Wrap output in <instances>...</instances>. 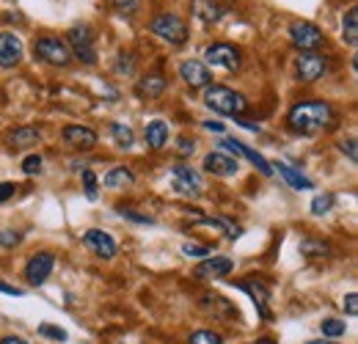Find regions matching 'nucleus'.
<instances>
[{"instance_id": "2eb2a0df", "label": "nucleus", "mask_w": 358, "mask_h": 344, "mask_svg": "<svg viewBox=\"0 0 358 344\" xmlns=\"http://www.w3.org/2000/svg\"><path fill=\"white\" fill-rule=\"evenodd\" d=\"M237 289H243V292H248V298L254 301L257 306V311H259V317L262 320H270V289L259 281V278H245V281H237Z\"/></svg>"}, {"instance_id": "0eeeda50", "label": "nucleus", "mask_w": 358, "mask_h": 344, "mask_svg": "<svg viewBox=\"0 0 358 344\" xmlns=\"http://www.w3.org/2000/svg\"><path fill=\"white\" fill-rule=\"evenodd\" d=\"M34 52H36L42 61L52 64V66H66V64L72 61L69 47H66V42H61L58 36H42V39H36V42H34Z\"/></svg>"}, {"instance_id": "7ed1b4c3", "label": "nucleus", "mask_w": 358, "mask_h": 344, "mask_svg": "<svg viewBox=\"0 0 358 344\" xmlns=\"http://www.w3.org/2000/svg\"><path fill=\"white\" fill-rule=\"evenodd\" d=\"M66 47H69V52H72L78 61H83L86 66H94V64H96V39H94L91 25H86V22L69 28V34H66Z\"/></svg>"}, {"instance_id": "a19ab883", "label": "nucleus", "mask_w": 358, "mask_h": 344, "mask_svg": "<svg viewBox=\"0 0 358 344\" xmlns=\"http://www.w3.org/2000/svg\"><path fill=\"white\" fill-rule=\"evenodd\" d=\"M342 152L350 157V163H358V152H356V141L353 138H348V141H342Z\"/></svg>"}, {"instance_id": "9d476101", "label": "nucleus", "mask_w": 358, "mask_h": 344, "mask_svg": "<svg viewBox=\"0 0 358 344\" xmlns=\"http://www.w3.org/2000/svg\"><path fill=\"white\" fill-rule=\"evenodd\" d=\"M221 146H224L226 152H231L234 157L240 155V157H245L248 163H254L257 169H259V173L262 176H273V163L270 160H265L257 149H251V146H245V143H240V141H234V138H221Z\"/></svg>"}, {"instance_id": "cd10ccee", "label": "nucleus", "mask_w": 358, "mask_h": 344, "mask_svg": "<svg viewBox=\"0 0 358 344\" xmlns=\"http://www.w3.org/2000/svg\"><path fill=\"white\" fill-rule=\"evenodd\" d=\"M110 135H113V141H116V143H119L122 149H133L135 135H133V129H130V124L113 122V124H110Z\"/></svg>"}, {"instance_id": "dca6fc26", "label": "nucleus", "mask_w": 358, "mask_h": 344, "mask_svg": "<svg viewBox=\"0 0 358 344\" xmlns=\"http://www.w3.org/2000/svg\"><path fill=\"white\" fill-rule=\"evenodd\" d=\"M83 243H86L99 259L116 257V240H113L108 231H102V229H89V231L83 234Z\"/></svg>"}, {"instance_id": "09e8293b", "label": "nucleus", "mask_w": 358, "mask_h": 344, "mask_svg": "<svg viewBox=\"0 0 358 344\" xmlns=\"http://www.w3.org/2000/svg\"><path fill=\"white\" fill-rule=\"evenodd\" d=\"M306 344H331V342H306Z\"/></svg>"}, {"instance_id": "c03bdc74", "label": "nucleus", "mask_w": 358, "mask_h": 344, "mask_svg": "<svg viewBox=\"0 0 358 344\" xmlns=\"http://www.w3.org/2000/svg\"><path fill=\"white\" fill-rule=\"evenodd\" d=\"M204 127L210 129V132H224L226 124H221V122H213V119H210V122H204Z\"/></svg>"}, {"instance_id": "20e7f679", "label": "nucleus", "mask_w": 358, "mask_h": 344, "mask_svg": "<svg viewBox=\"0 0 358 344\" xmlns=\"http://www.w3.org/2000/svg\"><path fill=\"white\" fill-rule=\"evenodd\" d=\"M149 31L169 44H185L187 42V22L179 17V14H157L152 22H149Z\"/></svg>"}, {"instance_id": "6ab92c4d", "label": "nucleus", "mask_w": 358, "mask_h": 344, "mask_svg": "<svg viewBox=\"0 0 358 344\" xmlns=\"http://www.w3.org/2000/svg\"><path fill=\"white\" fill-rule=\"evenodd\" d=\"M143 135H146V143H149V149L160 152V149L169 143V124H166L163 119H155V122H149V124H146Z\"/></svg>"}, {"instance_id": "423d86ee", "label": "nucleus", "mask_w": 358, "mask_h": 344, "mask_svg": "<svg viewBox=\"0 0 358 344\" xmlns=\"http://www.w3.org/2000/svg\"><path fill=\"white\" fill-rule=\"evenodd\" d=\"M171 182H174V190H177L179 196H187V199H199L201 193H204V182H201V176L196 169H190V166H171Z\"/></svg>"}, {"instance_id": "a211bd4d", "label": "nucleus", "mask_w": 358, "mask_h": 344, "mask_svg": "<svg viewBox=\"0 0 358 344\" xmlns=\"http://www.w3.org/2000/svg\"><path fill=\"white\" fill-rule=\"evenodd\" d=\"M204 171L215 173V176H234L240 171V163H237V157H231L226 152H210L204 157Z\"/></svg>"}, {"instance_id": "39448f33", "label": "nucleus", "mask_w": 358, "mask_h": 344, "mask_svg": "<svg viewBox=\"0 0 358 344\" xmlns=\"http://www.w3.org/2000/svg\"><path fill=\"white\" fill-rule=\"evenodd\" d=\"M289 39H292V44L301 52H317L322 47V42H325L322 31L314 22H309V20H292L289 22Z\"/></svg>"}, {"instance_id": "ddd939ff", "label": "nucleus", "mask_w": 358, "mask_h": 344, "mask_svg": "<svg viewBox=\"0 0 358 344\" xmlns=\"http://www.w3.org/2000/svg\"><path fill=\"white\" fill-rule=\"evenodd\" d=\"M179 78L190 88H207L213 83V72L207 69L204 61H182L179 64Z\"/></svg>"}, {"instance_id": "6e6552de", "label": "nucleus", "mask_w": 358, "mask_h": 344, "mask_svg": "<svg viewBox=\"0 0 358 344\" xmlns=\"http://www.w3.org/2000/svg\"><path fill=\"white\" fill-rule=\"evenodd\" d=\"M204 58L207 64L218 66V69H226V72H237L240 69V50L234 44H210L204 50Z\"/></svg>"}, {"instance_id": "de8ad7c7", "label": "nucleus", "mask_w": 358, "mask_h": 344, "mask_svg": "<svg viewBox=\"0 0 358 344\" xmlns=\"http://www.w3.org/2000/svg\"><path fill=\"white\" fill-rule=\"evenodd\" d=\"M251 344H275L273 339H259V342H251Z\"/></svg>"}, {"instance_id": "473e14b6", "label": "nucleus", "mask_w": 358, "mask_h": 344, "mask_svg": "<svg viewBox=\"0 0 358 344\" xmlns=\"http://www.w3.org/2000/svg\"><path fill=\"white\" fill-rule=\"evenodd\" d=\"M39 334H42L45 339L66 342V331H64V328H55V325H47V322H42V325H39Z\"/></svg>"}, {"instance_id": "1a4fd4ad", "label": "nucleus", "mask_w": 358, "mask_h": 344, "mask_svg": "<svg viewBox=\"0 0 358 344\" xmlns=\"http://www.w3.org/2000/svg\"><path fill=\"white\" fill-rule=\"evenodd\" d=\"M295 69H298V80L301 83H314L328 72V58L322 52H301Z\"/></svg>"}, {"instance_id": "ea45409f", "label": "nucleus", "mask_w": 358, "mask_h": 344, "mask_svg": "<svg viewBox=\"0 0 358 344\" xmlns=\"http://www.w3.org/2000/svg\"><path fill=\"white\" fill-rule=\"evenodd\" d=\"M20 187L14 185V182H0V204L3 201H8V199H14V193H17Z\"/></svg>"}, {"instance_id": "f3484780", "label": "nucleus", "mask_w": 358, "mask_h": 344, "mask_svg": "<svg viewBox=\"0 0 358 344\" xmlns=\"http://www.w3.org/2000/svg\"><path fill=\"white\" fill-rule=\"evenodd\" d=\"M22 61V42L20 36H14L11 31L0 34V66L3 69H14Z\"/></svg>"}, {"instance_id": "393cba45", "label": "nucleus", "mask_w": 358, "mask_h": 344, "mask_svg": "<svg viewBox=\"0 0 358 344\" xmlns=\"http://www.w3.org/2000/svg\"><path fill=\"white\" fill-rule=\"evenodd\" d=\"M301 254L306 259H325L334 254V248L317 237H306V240H301Z\"/></svg>"}, {"instance_id": "f257e3e1", "label": "nucleus", "mask_w": 358, "mask_h": 344, "mask_svg": "<svg viewBox=\"0 0 358 344\" xmlns=\"http://www.w3.org/2000/svg\"><path fill=\"white\" fill-rule=\"evenodd\" d=\"M331 122H334V108L322 99H303V102L292 105L287 113V124L303 135H312L317 129L328 127Z\"/></svg>"}, {"instance_id": "f03ea898", "label": "nucleus", "mask_w": 358, "mask_h": 344, "mask_svg": "<svg viewBox=\"0 0 358 344\" xmlns=\"http://www.w3.org/2000/svg\"><path fill=\"white\" fill-rule=\"evenodd\" d=\"M204 105H207L210 110L221 113V116H234V119H240V116L248 110V99H245L240 91H234V88H229V86L204 88Z\"/></svg>"}, {"instance_id": "4be33fe9", "label": "nucleus", "mask_w": 358, "mask_h": 344, "mask_svg": "<svg viewBox=\"0 0 358 344\" xmlns=\"http://www.w3.org/2000/svg\"><path fill=\"white\" fill-rule=\"evenodd\" d=\"M39 141H42V132L36 127H31V124H22V127H17L11 132V146L14 149H31Z\"/></svg>"}, {"instance_id": "bb28decb", "label": "nucleus", "mask_w": 358, "mask_h": 344, "mask_svg": "<svg viewBox=\"0 0 358 344\" xmlns=\"http://www.w3.org/2000/svg\"><path fill=\"white\" fill-rule=\"evenodd\" d=\"M199 223H201V226H215V229H221L229 240H237L240 231H243V229H240L237 223H231L229 217H199Z\"/></svg>"}, {"instance_id": "37998d69", "label": "nucleus", "mask_w": 358, "mask_h": 344, "mask_svg": "<svg viewBox=\"0 0 358 344\" xmlns=\"http://www.w3.org/2000/svg\"><path fill=\"white\" fill-rule=\"evenodd\" d=\"M0 292H3V295H14V298H20V295H22V289H20V287H8V284H3V281H0Z\"/></svg>"}, {"instance_id": "c85d7f7f", "label": "nucleus", "mask_w": 358, "mask_h": 344, "mask_svg": "<svg viewBox=\"0 0 358 344\" xmlns=\"http://www.w3.org/2000/svg\"><path fill=\"white\" fill-rule=\"evenodd\" d=\"M320 328H322V336H331V339L345 336V331H348V325H345L342 320H322Z\"/></svg>"}, {"instance_id": "a18cd8bd", "label": "nucleus", "mask_w": 358, "mask_h": 344, "mask_svg": "<svg viewBox=\"0 0 358 344\" xmlns=\"http://www.w3.org/2000/svg\"><path fill=\"white\" fill-rule=\"evenodd\" d=\"M240 127H245V129H251V132H259V124H254V122H245V119H234Z\"/></svg>"}, {"instance_id": "79ce46f5", "label": "nucleus", "mask_w": 358, "mask_h": 344, "mask_svg": "<svg viewBox=\"0 0 358 344\" xmlns=\"http://www.w3.org/2000/svg\"><path fill=\"white\" fill-rule=\"evenodd\" d=\"M342 306H345V311H348L350 317H356V314H358V295H356V292H350V295L345 298V303H342Z\"/></svg>"}, {"instance_id": "c9c22d12", "label": "nucleus", "mask_w": 358, "mask_h": 344, "mask_svg": "<svg viewBox=\"0 0 358 344\" xmlns=\"http://www.w3.org/2000/svg\"><path fill=\"white\" fill-rule=\"evenodd\" d=\"M20 243H22V234H20V231H11V229L0 231V245H3V248H14V245H20Z\"/></svg>"}, {"instance_id": "4c0bfd02", "label": "nucleus", "mask_w": 358, "mask_h": 344, "mask_svg": "<svg viewBox=\"0 0 358 344\" xmlns=\"http://www.w3.org/2000/svg\"><path fill=\"white\" fill-rule=\"evenodd\" d=\"M179 146V155H182V157H190V155H193V152H196V141H193V138H187V135H179V141H177Z\"/></svg>"}, {"instance_id": "e433bc0d", "label": "nucleus", "mask_w": 358, "mask_h": 344, "mask_svg": "<svg viewBox=\"0 0 358 344\" xmlns=\"http://www.w3.org/2000/svg\"><path fill=\"white\" fill-rule=\"evenodd\" d=\"M22 171L28 173V176L39 173L42 171V157H39V155H28V157L22 160Z\"/></svg>"}, {"instance_id": "a878e982", "label": "nucleus", "mask_w": 358, "mask_h": 344, "mask_svg": "<svg viewBox=\"0 0 358 344\" xmlns=\"http://www.w3.org/2000/svg\"><path fill=\"white\" fill-rule=\"evenodd\" d=\"M342 34H345V42L350 44V47H356V42H358V8L356 6H350V8L345 11V17H342Z\"/></svg>"}, {"instance_id": "f704fd0d", "label": "nucleus", "mask_w": 358, "mask_h": 344, "mask_svg": "<svg viewBox=\"0 0 358 344\" xmlns=\"http://www.w3.org/2000/svg\"><path fill=\"white\" fill-rule=\"evenodd\" d=\"M182 254H185V257H201V259H207V257H210V254H213V251H210L207 245H196V243H185V245H182Z\"/></svg>"}, {"instance_id": "72a5a7b5", "label": "nucleus", "mask_w": 358, "mask_h": 344, "mask_svg": "<svg viewBox=\"0 0 358 344\" xmlns=\"http://www.w3.org/2000/svg\"><path fill=\"white\" fill-rule=\"evenodd\" d=\"M83 185H86V199H89V201H96V196H99V193H96V173L91 171V169L83 171Z\"/></svg>"}, {"instance_id": "58836bf2", "label": "nucleus", "mask_w": 358, "mask_h": 344, "mask_svg": "<svg viewBox=\"0 0 358 344\" xmlns=\"http://www.w3.org/2000/svg\"><path fill=\"white\" fill-rule=\"evenodd\" d=\"M119 215H122V217H127V220H135V223H143V226H152V223H155V217H149V215H138L135 210H119Z\"/></svg>"}, {"instance_id": "9b49d317", "label": "nucleus", "mask_w": 358, "mask_h": 344, "mask_svg": "<svg viewBox=\"0 0 358 344\" xmlns=\"http://www.w3.org/2000/svg\"><path fill=\"white\" fill-rule=\"evenodd\" d=\"M52 267H55V257H52L50 251H42V254L31 257L28 259V264H25V278H28V284L42 287L47 278H50Z\"/></svg>"}, {"instance_id": "7c9ffc66", "label": "nucleus", "mask_w": 358, "mask_h": 344, "mask_svg": "<svg viewBox=\"0 0 358 344\" xmlns=\"http://www.w3.org/2000/svg\"><path fill=\"white\" fill-rule=\"evenodd\" d=\"M187 344H224V339H221V334H215V331H196Z\"/></svg>"}, {"instance_id": "f8f14e48", "label": "nucleus", "mask_w": 358, "mask_h": 344, "mask_svg": "<svg viewBox=\"0 0 358 344\" xmlns=\"http://www.w3.org/2000/svg\"><path fill=\"white\" fill-rule=\"evenodd\" d=\"M61 138H64V143L69 149H78V152H91L96 146V132L91 127H86V124H69V127H64Z\"/></svg>"}, {"instance_id": "5701e85b", "label": "nucleus", "mask_w": 358, "mask_h": 344, "mask_svg": "<svg viewBox=\"0 0 358 344\" xmlns=\"http://www.w3.org/2000/svg\"><path fill=\"white\" fill-rule=\"evenodd\" d=\"M275 169H278V173L287 179V185H289V187H295V190H312L314 187V182L309 179V176H303V173H298L295 169H289L287 163H275V166H273V171H275Z\"/></svg>"}, {"instance_id": "4468645a", "label": "nucleus", "mask_w": 358, "mask_h": 344, "mask_svg": "<svg viewBox=\"0 0 358 344\" xmlns=\"http://www.w3.org/2000/svg\"><path fill=\"white\" fill-rule=\"evenodd\" d=\"M231 270H234V261L229 257H207L193 270V275L199 281H213V278H226Z\"/></svg>"}, {"instance_id": "412c9836", "label": "nucleus", "mask_w": 358, "mask_h": 344, "mask_svg": "<svg viewBox=\"0 0 358 344\" xmlns=\"http://www.w3.org/2000/svg\"><path fill=\"white\" fill-rule=\"evenodd\" d=\"M166 86H169V80H166L163 75H146V78L138 80L135 94H138V96H146V99H155V96H160V94L166 91Z\"/></svg>"}, {"instance_id": "49530a36", "label": "nucleus", "mask_w": 358, "mask_h": 344, "mask_svg": "<svg viewBox=\"0 0 358 344\" xmlns=\"http://www.w3.org/2000/svg\"><path fill=\"white\" fill-rule=\"evenodd\" d=\"M0 344H28V342L20 339V336H6V339H0Z\"/></svg>"}, {"instance_id": "aec40b11", "label": "nucleus", "mask_w": 358, "mask_h": 344, "mask_svg": "<svg viewBox=\"0 0 358 344\" xmlns=\"http://www.w3.org/2000/svg\"><path fill=\"white\" fill-rule=\"evenodd\" d=\"M193 14H196L201 22L213 25V22H218V20L224 17V6H221L218 0H193Z\"/></svg>"}, {"instance_id": "2f4dec72", "label": "nucleus", "mask_w": 358, "mask_h": 344, "mask_svg": "<svg viewBox=\"0 0 358 344\" xmlns=\"http://www.w3.org/2000/svg\"><path fill=\"white\" fill-rule=\"evenodd\" d=\"M113 8H116L122 17H133L135 11L141 8V0H113Z\"/></svg>"}, {"instance_id": "b1692460", "label": "nucleus", "mask_w": 358, "mask_h": 344, "mask_svg": "<svg viewBox=\"0 0 358 344\" xmlns=\"http://www.w3.org/2000/svg\"><path fill=\"white\" fill-rule=\"evenodd\" d=\"M133 182H135V173L127 166H116V169H110V171L102 176V185L110 187V190L124 187V185H133Z\"/></svg>"}, {"instance_id": "c756f323", "label": "nucleus", "mask_w": 358, "mask_h": 344, "mask_svg": "<svg viewBox=\"0 0 358 344\" xmlns=\"http://www.w3.org/2000/svg\"><path fill=\"white\" fill-rule=\"evenodd\" d=\"M334 193H322V196H314L312 199V213L314 215H325V213H331V207H334Z\"/></svg>"}]
</instances>
